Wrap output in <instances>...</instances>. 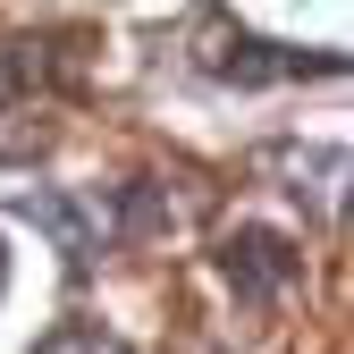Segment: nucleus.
Returning <instances> with one entry per match:
<instances>
[{
    "mask_svg": "<svg viewBox=\"0 0 354 354\" xmlns=\"http://www.w3.org/2000/svg\"><path fill=\"white\" fill-rule=\"evenodd\" d=\"M219 253H228V279H245L253 295H270V287H287V279H295V253H287L270 228H236Z\"/></svg>",
    "mask_w": 354,
    "mask_h": 354,
    "instance_id": "obj_1",
    "label": "nucleus"
},
{
    "mask_svg": "<svg viewBox=\"0 0 354 354\" xmlns=\"http://www.w3.org/2000/svg\"><path fill=\"white\" fill-rule=\"evenodd\" d=\"M0 295H9V253H0Z\"/></svg>",
    "mask_w": 354,
    "mask_h": 354,
    "instance_id": "obj_2",
    "label": "nucleus"
}]
</instances>
